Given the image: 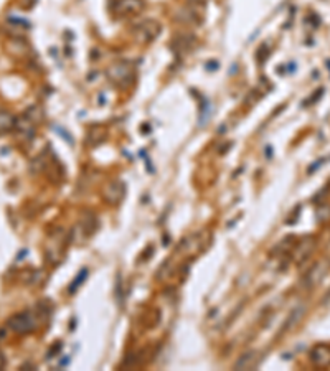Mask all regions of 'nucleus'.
Masks as SVG:
<instances>
[{
    "instance_id": "f257e3e1",
    "label": "nucleus",
    "mask_w": 330,
    "mask_h": 371,
    "mask_svg": "<svg viewBox=\"0 0 330 371\" xmlns=\"http://www.w3.org/2000/svg\"><path fill=\"white\" fill-rule=\"evenodd\" d=\"M312 361H314L317 366H328L330 364V348L328 346H315L314 350H312Z\"/></svg>"
}]
</instances>
